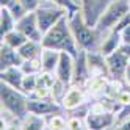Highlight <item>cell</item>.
Here are the masks:
<instances>
[{"label":"cell","instance_id":"cell-34","mask_svg":"<svg viewBox=\"0 0 130 130\" xmlns=\"http://www.w3.org/2000/svg\"><path fill=\"white\" fill-rule=\"evenodd\" d=\"M125 80H127V83L130 85V64H128V68H127V71H125Z\"/></svg>","mask_w":130,"mask_h":130},{"label":"cell","instance_id":"cell-17","mask_svg":"<svg viewBox=\"0 0 130 130\" xmlns=\"http://www.w3.org/2000/svg\"><path fill=\"white\" fill-rule=\"evenodd\" d=\"M42 44L39 41H33V39H28L24 45H21L19 49V53H21V57L24 60H31V58H38L41 57V53H42Z\"/></svg>","mask_w":130,"mask_h":130},{"label":"cell","instance_id":"cell-24","mask_svg":"<svg viewBox=\"0 0 130 130\" xmlns=\"http://www.w3.org/2000/svg\"><path fill=\"white\" fill-rule=\"evenodd\" d=\"M8 10L11 11V14L14 16V19H16V21L22 19V17H24L27 13H30V11H27V8L19 2V0H16V2H14L11 6H8Z\"/></svg>","mask_w":130,"mask_h":130},{"label":"cell","instance_id":"cell-19","mask_svg":"<svg viewBox=\"0 0 130 130\" xmlns=\"http://www.w3.org/2000/svg\"><path fill=\"white\" fill-rule=\"evenodd\" d=\"M27 41H28V38H27V36L21 30H17V28L11 30L10 33H6L3 38H2V42L8 44L10 47H14V49H19L21 45H24Z\"/></svg>","mask_w":130,"mask_h":130},{"label":"cell","instance_id":"cell-10","mask_svg":"<svg viewBox=\"0 0 130 130\" xmlns=\"http://www.w3.org/2000/svg\"><path fill=\"white\" fill-rule=\"evenodd\" d=\"M22 63H24V58L21 57L19 50L2 42V47H0V69L3 71L13 66H22Z\"/></svg>","mask_w":130,"mask_h":130},{"label":"cell","instance_id":"cell-4","mask_svg":"<svg viewBox=\"0 0 130 130\" xmlns=\"http://www.w3.org/2000/svg\"><path fill=\"white\" fill-rule=\"evenodd\" d=\"M128 11H130V0H113L107 6V10L102 13L100 19L97 21L96 30L99 33L113 30L115 25L121 21V17Z\"/></svg>","mask_w":130,"mask_h":130},{"label":"cell","instance_id":"cell-3","mask_svg":"<svg viewBox=\"0 0 130 130\" xmlns=\"http://www.w3.org/2000/svg\"><path fill=\"white\" fill-rule=\"evenodd\" d=\"M0 97H2V107L14 118L24 119L28 115V107H27L28 96L24 91L16 89L10 86L8 83L2 82V85H0Z\"/></svg>","mask_w":130,"mask_h":130},{"label":"cell","instance_id":"cell-26","mask_svg":"<svg viewBox=\"0 0 130 130\" xmlns=\"http://www.w3.org/2000/svg\"><path fill=\"white\" fill-rule=\"evenodd\" d=\"M128 25H130V11L125 13L122 17H121V21L115 25V28H113V30H115V31H121V30H124L125 27H128Z\"/></svg>","mask_w":130,"mask_h":130},{"label":"cell","instance_id":"cell-11","mask_svg":"<svg viewBox=\"0 0 130 130\" xmlns=\"http://www.w3.org/2000/svg\"><path fill=\"white\" fill-rule=\"evenodd\" d=\"M88 69H89V64H88L86 50H80L78 57H75V69H74L72 83L82 85L83 82H86L88 80Z\"/></svg>","mask_w":130,"mask_h":130},{"label":"cell","instance_id":"cell-21","mask_svg":"<svg viewBox=\"0 0 130 130\" xmlns=\"http://www.w3.org/2000/svg\"><path fill=\"white\" fill-rule=\"evenodd\" d=\"M21 68L25 74H39L42 71V60H41V57L31 58V60H24Z\"/></svg>","mask_w":130,"mask_h":130},{"label":"cell","instance_id":"cell-31","mask_svg":"<svg viewBox=\"0 0 130 130\" xmlns=\"http://www.w3.org/2000/svg\"><path fill=\"white\" fill-rule=\"evenodd\" d=\"M118 128H121V130H130V119L128 121H124V122H121Z\"/></svg>","mask_w":130,"mask_h":130},{"label":"cell","instance_id":"cell-9","mask_svg":"<svg viewBox=\"0 0 130 130\" xmlns=\"http://www.w3.org/2000/svg\"><path fill=\"white\" fill-rule=\"evenodd\" d=\"M27 107H28V113H35V115H55L60 113V105L52 99H36V97H28L27 102Z\"/></svg>","mask_w":130,"mask_h":130},{"label":"cell","instance_id":"cell-6","mask_svg":"<svg viewBox=\"0 0 130 130\" xmlns=\"http://www.w3.org/2000/svg\"><path fill=\"white\" fill-rule=\"evenodd\" d=\"M16 28L21 30L28 39H33V41H39L42 39V31L39 28V24H38V17H36V13L35 11H30L27 13L22 19H19L16 22Z\"/></svg>","mask_w":130,"mask_h":130},{"label":"cell","instance_id":"cell-20","mask_svg":"<svg viewBox=\"0 0 130 130\" xmlns=\"http://www.w3.org/2000/svg\"><path fill=\"white\" fill-rule=\"evenodd\" d=\"M22 121H24L22 127L28 130H41L47 125V121H44L41 115H35V113H28V116H25Z\"/></svg>","mask_w":130,"mask_h":130},{"label":"cell","instance_id":"cell-5","mask_svg":"<svg viewBox=\"0 0 130 130\" xmlns=\"http://www.w3.org/2000/svg\"><path fill=\"white\" fill-rule=\"evenodd\" d=\"M35 13H36V17H38V24H39V28H41L42 35L47 30H50L61 17L68 16L66 8L58 5V3H53V2H49L47 5L41 3L39 8Z\"/></svg>","mask_w":130,"mask_h":130},{"label":"cell","instance_id":"cell-27","mask_svg":"<svg viewBox=\"0 0 130 130\" xmlns=\"http://www.w3.org/2000/svg\"><path fill=\"white\" fill-rule=\"evenodd\" d=\"M19 2L27 8V11H36L42 3V0H19Z\"/></svg>","mask_w":130,"mask_h":130},{"label":"cell","instance_id":"cell-29","mask_svg":"<svg viewBox=\"0 0 130 130\" xmlns=\"http://www.w3.org/2000/svg\"><path fill=\"white\" fill-rule=\"evenodd\" d=\"M121 38H122V44H130V25L125 27L124 30H121Z\"/></svg>","mask_w":130,"mask_h":130},{"label":"cell","instance_id":"cell-32","mask_svg":"<svg viewBox=\"0 0 130 130\" xmlns=\"http://www.w3.org/2000/svg\"><path fill=\"white\" fill-rule=\"evenodd\" d=\"M121 50H122L127 57L130 58V44H122V45H121Z\"/></svg>","mask_w":130,"mask_h":130},{"label":"cell","instance_id":"cell-30","mask_svg":"<svg viewBox=\"0 0 130 130\" xmlns=\"http://www.w3.org/2000/svg\"><path fill=\"white\" fill-rule=\"evenodd\" d=\"M119 100H121V104H122L124 107L130 104V91H122V92H121Z\"/></svg>","mask_w":130,"mask_h":130},{"label":"cell","instance_id":"cell-14","mask_svg":"<svg viewBox=\"0 0 130 130\" xmlns=\"http://www.w3.org/2000/svg\"><path fill=\"white\" fill-rule=\"evenodd\" d=\"M85 100V96H83V91L80 88H71L69 91L64 92L63 96V107L66 110H75L78 108V105L83 104Z\"/></svg>","mask_w":130,"mask_h":130},{"label":"cell","instance_id":"cell-23","mask_svg":"<svg viewBox=\"0 0 130 130\" xmlns=\"http://www.w3.org/2000/svg\"><path fill=\"white\" fill-rule=\"evenodd\" d=\"M42 2H53V3H58V5L64 6V8L68 10V17H69V19H71V17L75 14V13L80 11V5L74 3L72 0H42Z\"/></svg>","mask_w":130,"mask_h":130},{"label":"cell","instance_id":"cell-33","mask_svg":"<svg viewBox=\"0 0 130 130\" xmlns=\"http://www.w3.org/2000/svg\"><path fill=\"white\" fill-rule=\"evenodd\" d=\"M14 2H16V0H0V6H5V8H8V6H11Z\"/></svg>","mask_w":130,"mask_h":130},{"label":"cell","instance_id":"cell-1","mask_svg":"<svg viewBox=\"0 0 130 130\" xmlns=\"http://www.w3.org/2000/svg\"><path fill=\"white\" fill-rule=\"evenodd\" d=\"M41 44L44 49H53L60 52H69L72 57H78L80 49L75 42V38L72 35L69 17L64 16L55 24L50 30H47L42 35Z\"/></svg>","mask_w":130,"mask_h":130},{"label":"cell","instance_id":"cell-8","mask_svg":"<svg viewBox=\"0 0 130 130\" xmlns=\"http://www.w3.org/2000/svg\"><path fill=\"white\" fill-rule=\"evenodd\" d=\"M74 69H75V57H72L69 52H61L58 68L55 71L57 78L63 82L64 85H69L74 78Z\"/></svg>","mask_w":130,"mask_h":130},{"label":"cell","instance_id":"cell-18","mask_svg":"<svg viewBox=\"0 0 130 130\" xmlns=\"http://www.w3.org/2000/svg\"><path fill=\"white\" fill-rule=\"evenodd\" d=\"M16 22L17 21L14 19L11 11L8 10V8L2 6V10H0V38H3L6 33L14 30L16 28Z\"/></svg>","mask_w":130,"mask_h":130},{"label":"cell","instance_id":"cell-15","mask_svg":"<svg viewBox=\"0 0 130 130\" xmlns=\"http://www.w3.org/2000/svg\"><path fill=\"white\" fill-rule=\"evenodd\" d=\"M115 122L113 115L107 113V111H100V113H91L88 116V128H105Z\"/></svg>","mask_w":130,"mask_h":130},{"label":"cell","instance_id":"cell-13","mask_svg":"<svg viewBox=\"0 0 130 130\" xmlns=\"http://www.w3.org/2000/svg\"><path fill=\"white\" fill-rule=\"evenodd\" d=\"M121 45H122V38H121V33L119 31H115V30H110L108 31V36L104 39V42L100 44V49L99 52L107 57V55L116 52L118 49H121Z\"/></svg>","mask_w":130,"mask_h":130},{"label":"cell","instance_id":"cell-16","mask_svg":"<svg viewBox=\"0 0 130 130\" xmlns=\"http://www.w3.org/2000/svg\"><path fill=\"white\" fill-rule=\"evenodd\" d=\"M60 50H53V49H42L41 53V60H42V71L53 72L57 71L58 63H60Z\"/></svg>","mask_w":130,"mask_h":130},{"label":"cell","instance_id":"cell-7","mask_svg":"<svg viewBox=\"0 0 130 130\" xmlns=\"http://www.w3.org/2000/svg\"><path fill=\"white\" fill-rule=\"evenodd\" d=\"M128 60L130 58L127 57V55L121 50V49H118L116 52H113V53H110V55H107V57H105L107 71L113 77H122V75H125V71L128 68V64H130Z\"/></svg>","mask_w":130,"mask_h":130},{"label":"cell","instance_id":"cell-22","mask_svg":"<svg viewBox=\"0 0 130 130\" xmlns=\"http://www.w3.org/2000/svg\"><path fill=\"white\" fill-rule=\"evenodd\" d=\"M36 86H38V74H25L22 82V91L27 96H30L36 89Z\"/></svg>","mask_w":130,"mask_h":130},{"label":"cell","instance_id":"cell-2","mask_svg":"<svg viewBox=\"0 0 130 130\" xmlns=\"http://www.w3.org/2000/svg\"><path fill=\"white\" fill-rule=\"evenodd\" d=\"M69 25L72 35L75 38V42L78 45L80 50H86V52H92L96 50L97 44H99V31L94 27H89L85 19L82 16V11L75 13L71 19H69Z\"/></svg>","mask_w":130,"mask_h":130},{"label":"cell","instance_id":"cell-28","mask_svg":"<svg viewBox=\"0 0 130 130\" xmlns=\"http://www.w3.org/2000/svg\"><path fill=\"white\" fill-rule=\"evenodd\" d=\"M68 128H83V122L78 119V116H72L68 121Z\"/></svg>","mask_w":130,"mask_h":130},{"label":"cell","instance_id":"cell-25","mask_svg":"<svg viewBox=\"0 0 130 130\" xmlns=\"http://www.w3.org/2000/svg\"><path fill=\"white\" fill-rule=\"evenodd\" d=\"M47 125L50 128H68V122L58 113H55V115L50 116V119L47 121Z\"/></svg>","mask_w":130,"mask_h":130},{"label":"cell","instance_id":"cell-12","mask_svg":"<svg viewBox=\"0 0 130 130\" xmlns=\"http://www.w3.org/2000/svg\"><path fill=\"white\" fill-rule=\"evenodd\" d=\"M24 77H25V72L22 71L21 66H13V68L3 69L2 72H0V78H2V82L8 83L10 86H13L16 89H21V91H22Z\"/></svg>","mask_w":130,"mask_h":130}]
</instances>
